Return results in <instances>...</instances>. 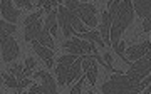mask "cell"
<instances>
[{
  "label": "cell",
  "instance_id": "6da1fadb",
  "mask_svg": "<svg viewBox=\"0 0 151 94\" xmlns=\"http://www.w3.org/2000/svg\"><path fill=\"white\" fill-rule=\"evenodd\" d=\"M109 7V17H111V27H109V40L111 45H116L121 40L123 32L128 29V25L133 24L134 19V10L133 4L129 0H111L108 4Z\"/></svg>",
  "mask_w": 151,
  "mask_h": 94
},
{
  "label": "cell",
  "instance_id": "7a4b0ae2",
  "mask_svg": "<svg viewBox=\"0 0 151 94\" xmlns=\"http://www.w3.org/2000/svg\"><path fill=\"white\" fill-rule=\"evenodd\" d=\"M150 76L138 84L131 81L126 74H113V77L103 84V94H139L143 89L150 86Z\"/></svg>",
  "mask_w": 151,
  "mask_h": 94
},
{
  "label": "cell",
  "instance_id": "3957f363",
  "mask_svg": "<svg viewBox=\"0 0 151 94\" xmlns=\"http://www.w3.org/2000/svg\"><path fill=\"white\" fill-rule=\"evenodd\" d=\"M55 12H57V22H59L60 27H62L64 37L69 39L74 32H77V34L87 32L86 27H84V24H82L70 10H67L64 5H59L57 9H55Z\"/></svg>",
  "mask_w": 151,
  "mask_h": 94
},
{
  "label": "cell",
  "instance_id": "277c9868",
  "mask_svg": "<svg viewBox=\"0 0 151 94\" xmlns=\"http://www.w3.org/2000/svg\"><path fill=\"white\" fill-rule=\"evenodd\" d=\"M86 55H79L77 61L74 62H59L57 61V66H55V74H57V83L60 86H67L70 84L74 79L81 77L82 74V69H81V64L84 61Z\"/></svg>",
  "mask_w": 151,
  "mask_h": 94
},
{
  "label": "cell",
  "instance_id": "5b68a950",
  "mask_svg": "<svg viewBox=\"0 0 151 94\" xmlns=\"http://www.w3.org/2000/svg\"><path fill=\"white\" fill-rule=\"evenodd\" d=\"M64 7L72 12L81 22L87 24L89 27H96L97 25V20H96L97 10L92 4H82V2H77V0H67Z\"/></svg>",
  "mask_w": 151,
  "mask_h": 94
},
{
  "label": "cell",
  "instance_id": "8992f818",
  "mask_svg": "<svg viewBox=\"0 0 151 94\" xmlns=\"http://www.w3.org/2000/svg\"><path fill=\"white\" fill-rule=\"evenodd\" d=\"M150 69H151V54L148 52V54L143 55V57H141L136 64H133V66H131V69L128 71V74H126V76H128L131 81H134V83L139 84L145 77H148V76H150Z\"/></svg>",
  "mask_w": 151,
  "mask_h": 94
},
{
  "label": "cell",
  "instance_id": "52a82bcc",
  "mask_svg": "<svg viewBox=\"0 0 151 94\" xmlns=\"http://www.w3.org/2000/svg\"><path fill=\"white\" fill-rule=\"evenodd\" d=\"M0 47H2V57L5 62H12L14 59H17V55L20 52L15 39L2 30H0Z\"/></svg>",
  "mask_w": 151,
  "mask_h": 94
},
{
  "label": "cell",
  "instance_id": "ba28073f",
  "mask_svg": "<svg viewBox=\"0 0 151 94\" xmlns=\"http://www.w3.org/2000/svg\"><path fill=\"white\" fill-rule=\"evenodd\" d=\"M62 49L67 50L70 55H86L87 52H94V54H97L94 44H89V42H86V40L76 39V37L74 39L65 40L64 44H62Z\"/></svg>",
  "mask_w": 151,
  "mask_h": 94
},
{
  "label": "cell",
  "instance_id": "9c48e42d",
  "mask_svg": "<svg viewBox=\"0 0 151 94\" xmlns=\"http://www.w3.org/2000/svg\"><path fill=\"white\" fill-rule=\"evenodd\" d=\"M150 45H151L150 40H143V42L138 44V45H131L128 50H124V57H126V61H128V62L139 61L143 55L150 52Z\"/></svg>",
  "mask_w": 151,
  "mask_h": 94
},
{
  "label": "cell",
  "instance_id": "30bf717a",
  "mask_svg": "<svg viewBox=\"0 0 151 94\" xmlns=\"http://www.w3.org/2000/svg\"><path fill=\"white\" fill-rule=\"evenodd\" d=\"M0 14L4 17V20L7 24H14L19 20V17H20V12L14 9V4H12V0H2L0 2Z\"/></svg>",
  "mask_w": 151,
  "mask_h": 94
},
{
  "label": "cell",
  "instance_id": "8fae6325",
  "mask_svg": "<svg viewBox=\"0 0 151 94\" xmlns=\"http://www.w3.org/2000/svg\"><path fill=\"white\" fill-rule=\"evenodd\" d=\"M35 79H42V94H59L55 88V81L47 71H37L34 74Z\"/></svg>",
  "mask_w": 151,
  "mask_h": 94
},
{
  "label": "cell",
  "instance_id": "7c38bea8",
  "mask_svg": "<svg viewBox=\"0 0 151 94\" xmlns=\"http://www.w3.org/2000/svg\"><path fill=\"white\" fill-rule=\"evenodd\" d=\"M32 47H34V50L39 54V57L47 64V67L54 66V52H52V50L47 49V47H44V45H40L37 40H32Z\"/></svg>",
  "mask_w": 151,
  "mask_h": 94
},
{
  "label": "cell",
  "instance_id": "4fadbf2b",
  "mask_svg": "<svg viewBox=\"0 0 151 94\" xmlns=\"http://www.w3.org/2000/svg\"><path fill=\"white\" fill-rule=\"evenodd\" d=\"M109 27H111V17H109V12H103V17H101V39H103L104 45H109L111 40H109Z\"/></svg>",
  "mask_w": 151,
  "mask_h": 94
},
{
  "label": "cell",
  "instance_id": "5bb4252c",
  "mask_svg": "<svg viewBox=\"0 0 151 94\" xmlns=\"http://www.w3.org/2000/svg\"><path fill=\"white\" fill-rule=\"evenodd\" d=\"M76 39H81V40H89V44H97V45H101V47H104V42L103 39H101V35H99V32H96V30H91V32H82V34H77L74 32L72 34Z\"/></svg>",
  "mask_w": 151,
  "mask_h": 94
},
{
  "label": "cell",
  "instance_id": "9a60e30c",
  "mask_svg": "<svg viewBox=\"0 0 151 94\" xmlns=\"http://www.w3.org/2000/svg\"><path fill=\"white\" fill-rule=\"evenodd\" d=\"M42 22L40 20H37V22L30 24V25H25V40H29V42H32V40H37L39 35H40V30H42Z\"/></svg>",
  "mask_w": 151,
  "mask_h": 94
},
{
  "label": "cell",
  "instance_id": "2e32d148",
  "mask_svg": "<svg viewBox=\"0 0 151 94\" xmlns=\"http://www.w3.org/2000/svg\"><path fill=\"white\" fill-rule=\"evenodd\" d=\"M150 9H151L150 0H136L134 4H133L134 14H138L143 19H150Z\"/></svg>",
  "mask_w": 151,
  "mask_h": 94
},
{
  "label": "cell",
  "instance_id": "e0dca14e",
  "mask_svg": "<svg viewBox=\"0 0 151 94\" xmlns=\"http://www.w3.org/2000/svg\"><path fill=\"white\" fill-rule=\"evenodd\" d=\"M44 29L52 35H57V12L50 10L47 14V19H45V24H44Z\"/></svg>",
  "mask_w": 151,
  "mask_h": 94
},
{
  "label": "cell",
  "instance_id": "ac0fdd59",
  "mask_svg": "<svg viewBox=\"0 0 151 94\" xmlns=\"http://www.w3.org/2000/svg\"><path fill=\"white\" fill-rule=\"evenodd\" d=\"M37 42L40 45H44V47H47V49H54V40H52V37H50V34L45 30V29L42 27V30H40V35H39Z\"/></svg>",
  "mask_w": 151,
  "mask_h": 94
},
{
  "label": "cell",
  "instance_id": "d6986e66",
  "mask_svg": "<svg viewBox=\"0 0 151 94\" xmlns=\"http://www.w3.org/2000/svg\"><path fill=\"white\" fill-rule=\"evenodd\" d=\"M113 49H114V52H116V54L121 55V59H123L124 62H128V61H126V57H124V50H126V40H119L116 45H113Z\"/></svg>",
  "mask_w": 151,
  "mask_h": 94
},
{
  "label": "cell",
  "instance_id": "ffe728a7",
  "mask_svg": "<svg viewBox=\"0 0 151 94\" xmlns=\"http://www.w3.org/2000/svg\"><path fill=\"white\" fill-rule=\"evenodd\" d=\"M2 79H4V83H5L7 88H12V89L19 88V83H17L15 77H14V76H10V74H4V76H2Z\"/></svg>",
  "mask_w": 151,
  "mask_h": 94
},
{
  "label": "cell",
  "instance_id": "44dd1931",
  "mask_svg": "<svg viewBox=\"0 0 151 94\" xmlns=\"http://www.w3.org/2000/svg\"><path fill=\"white\" fill-rule=\"evenodd\" d=\"M44 12L42 10H37V12H34V14H30V15L24 20V25H30V24L34 22H37V20H40V15H42Z\"/></svg>",
  "mask_w": 151,
  "mask_h": 94
},
{
  "label": "cell",
  "instance_id": "7402d4cb",
  "mask_svg": "<svg viewBox=\"0 0 151 94\" xmlns=\"http://www.w3.org/2000/svg\"><path fill=\"white\" fill-rule=\"evenodd\" d=\"M84 79H86V76H82V77L77 81V84L69 91V94H82V83H84Z\"/></svg>",
  "mask_w": 151,
  "mask_h": 94
},
{
  "label": "cell",
  "instance_id": "603a6c76",
  "mask_svg": "<svg viewBox=\"0 0 151 94\" xmlns=\"http://www.w3.org/2000/svg\"><path fill=\"white\" fill-rule=\"evenodd\" d=\"M17 5H19V7H24V9H29V10L32 9V4H30L29 0H17Z\"/></svg>",
  "mask_w": 151,
  "mask_h": 94
},
{
  "label": "cell",
  "instance_id": "cb8c5ba5",
  "mask_svg": "<svg viewBox=\"0 0 151 94\" xmlns=\"http://www.w3.org/2000/svg\"><path fill=\"white\" fill-rule=\"evenodd\" d=\"M27 94H42V86H35V84H34Z\"/></svg>",
  "mask_w": 151,
  "mask_h": 94
},
{
  "label": "cell",
  "instance_id": "d4e9b609",
  "mask_svg": "<svg viewBox=\"0 0 151 94\" xmlns=\"http://www.w3.org/2000/svg\"><path fill=\"white\" fill-rule=\"evenodd\" d=\"M30 83H32V81H30V79H29V77L22 79V81H19V88H17V89L20 91V89H24V88H25V86H29V84H30Z\"/></svg>",
  "mask_w": 151,
  "mask_h": 94
},
{
  "label": "cell",
  "instance_id": "484cf974",
  "mask_svg": "<svg viewBox=\"0 0 151 94\" xmlns=\"http://www.w3.org/2000/svg\"><path fill=\"white\" fill-rule=\"evenodd\" d=\"M25 67H27V69H32V67H35V61H34L32 57H29L27 61H25Z\"/></svg>",
  "mask_w": 151,
  "mask_h": 94
},
{
  "label": "cell",
  "instance_id": "4316f807",
  "mask_svg": "<svg viewBox=\"0 0 151 94\" xmlns=\"http://www.w3.org/2000/svg\"><path fill=\"white\" fill-rule=\"evenodd\" d=\"M151 27H150V19H145V22H143V32H150Z\"/></svg>",
  "mask_w": 151,
  "mask_h": 94
},
{
  "label": "cell",
  "instance_id": "83f0119b",
  "mask_svg": "<svg viewBox=\"0 0 151 94\" xmlns=\"http://www.w3.org/2000/svg\"><path fill=\"white\" fill-rule=\"evenodd\" d=\"M148 88H150V86H148ZM148 88H146V91H145V93H143V94H151V91H150V89H148Z\"/></svg>",
  "mask_w": 151,
  "mask_h": 94
},
{
  "label": "cell",
  "instance_id": "f1b7e54d",
  "mask_svg": "<svg viewBox=\"0 0 151 94\" xmlns=\"http://www.w3.org/2000/svg\"><path fill=\"white\" fill-rule=\"evenodd\" d=\"M0 81H2V74H0Z\"/></svg>",
  "mask_w": 151,
  "mask_h": 94
},
{
  "label": "cell",
  "instance_id": "f546056e",
  "mask_svg": "<svg viewBox=\"0 0 151 94\" xmlns=\"http://www.w3.org/2000/svg\"><path fill=\"white\" fill-rule=\"evenodd\" d=\"M20 94H27V93H20Z\"/></svg>",
  "mask_w": 151,
  "mask_h": 94
},
{
  "label": "cell",
  "instance_id": "4dcf8cb0",
  "mask_svg": "<svg viewBox=\"0 0 151 94\" xmlns=\"http://www.w3.org/2000/svg\"><path fill=\"white\" fill-rule=\"evenodd\" d=\"M0 94H2V93H0Z\"/></svg>",
  "mask_w": 151,
  "mask_h": 94
}]
</instances>
